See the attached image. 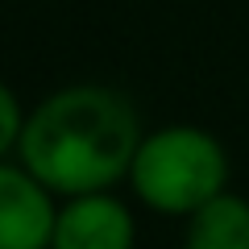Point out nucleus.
<instances>
[{
	"instance_id": "f257e3e1",
	"label": "nucleus",
	"mask_w": 249,
	"mask_h": 249,
	"mask_svg": "<svg viewBox=\"0 0 249 249\" xmlns=\"http://www.w3.org/2000/svg\"><path fill=\"white\" fill-rule=\"evenodd\" d=\"M145 129L137 104L112 83H67L25 116L17 158L58 199L116 191L129 178Z\"/></svg>"
},
{
	"instance_id": "423d86ee",
	"label": "nucleus",
	"mask_w": 249,
	"mask_h": 249,
	"mask_svg": "<svg viewBox=\"0 0 249 249\" xmlns=\"http://www.w3.org/2000/svg\"><path fill=\"white\" fill-rule=\"evenodd\" d=\"M25 116H29V108L21 104V96L0 79V158H17L21 133H25Z\"/></svg>"
},
{
	"instance_id": "20e7f679",
	"label": "nucleus",
	"mask_w": 249,
	"mask_h": 249,
	"mask_svg": "<svg viewBox=\"0 0 249 249\" xmlns=\"http://www.w3.org/2000/svg\"><path fill=\"white\" fill-rule=\"evenodd\" d=\"M137 216L116 191H88V196L58 199L50 249H133Z\"/></svg>"
},
{
	"instance_id": "f03ea898",
	"label": "nucleus",
	"mask_w": 249,
	"mask_h": 249,
	"mask_svg": "<svg viewBox=\"0 0 249 249\" xmlns=\"http://www.w3.org/2000/svg\"><path fill=\"white\" fill-rule=\"evenodd\" d=\"M229 150L204 124H162L142 137L129 166V191L154 216H187L229 191Z\"/></svg>"
},
{
	"instance_id": "7ed1b4c3",
	"label": "nucleus",
	"mask_w": 249,
	"mask_h": 249,
	"mask_svg": "<svg viewBox=\"0 0 249 249\" xmlns=\"http://www.w3.org/2000/svg\"><path fill=\"white\" fill-rule=\"evenodd\" d=\"M58 196L21 158H0V249H50Z\"/></svg>"
},
{
	"instance_id": "39448f33",
	"label": "nucleus",
	"mask_w": 249,
	"mask_h": 249,
	"mask_svg": "<svg viewBox=\"0 0 249 249\" xmlns=\"http://www.w3.org/2000/svg\"><path fill=\"white\" fill-rule=\"evenodd\" d=\"M183 249H249V199L220 191L183 220Z\"/></svg>"
}]
</instances>
